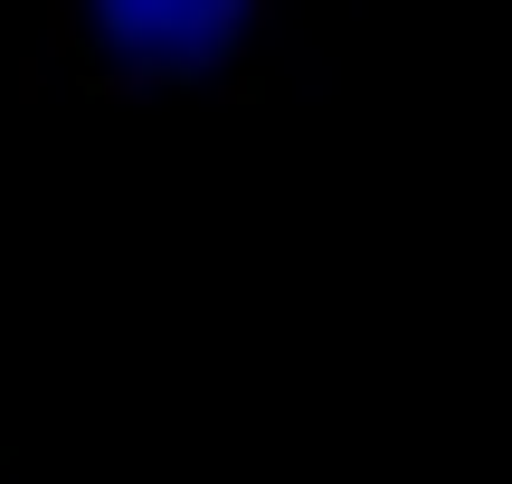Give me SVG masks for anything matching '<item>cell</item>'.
Instances as JSON below:
<instances>
[{
    "instance_id": "cell-1",
    "label": "cell",
    "mask_w": 512,
    "mask_h": 484,
    "mask_svg": "<svg viewBox=\"0 0 512 484\" xmlns=\"http://www.w3.org/2000/svg\"><path fill=\"white\" fill-rule=\"evenodd\" d=\"M10 95H19V105H38V95H48V57H19V76H10Z\"/></svg>"
},
{
    "instance_id": "cell-2",
    "label": "cell",
    "mask_w": 512,
    "mask_h": 484,
    "mask_svg": "<svg viewBox=\"0 0 512 484\" xmlns=\"http://www.w3.org/2000/svg\"><path fill=\"white\" fill-rule=\"evenodd\" d=\"M219 95H228V105H266V76H247V67H228V76H219Z\"/></svg>"
},
{
    "instance_id": "cell-3",
    "label": "cell",
    "mask_w": 512,
    "mask_h": 484,
    "mask_svg": "<svg viewBox=\"0 0 512 484\" xmlns=\"http://www.w3.org/2000/svg\"><path fill=\"white\" fill-rule=\"evenodd\" d=\"M0 466H10V447H0Z\"/></svg>"
}]
</instances>
